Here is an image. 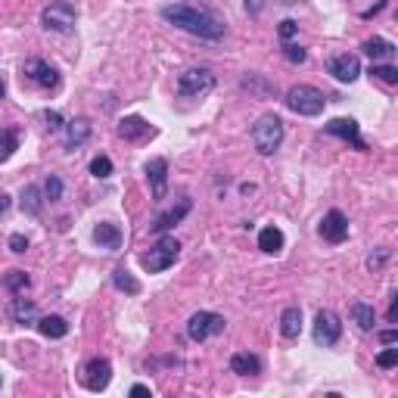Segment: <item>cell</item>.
<instances>
[{
    "instance_id": "6da1fadb",
    "label": "cell",
    "mask_w": 398,
    "mask_h": 398,
    "mask_svg": "<svg viewBox=\"0 0 398 398\" xmlns=\"http://www.w3.org/2000/svg\"><path fill=\"white\" fill-rule=\"evenodd\" d=\"M162 19L177 29L190 31L196 38H205V41H221L224 35V25L221 19H215L212 13L199 10L196 3H171V6H162Z\"/></svg>"
},
{
    "instance_id": "7a4b0ae2",
    "label": "cell",
    "mask_w": 398,
    "mask_h": 398,
    "mask_svg": "<svg viewBox=\"0 0 398 398\" xmlns=\"http://www.w3.org/2000/svg\"><path fill=\"white\" fill-rule=\"evenodd\" d=\"M283 103H287V109L296 112V116L315 118V116H321V112H324V106H327V97H324L317 88H311V84H296V88L287 90Z\"/></svg>"
},
{
    "instance_id": "3957f363",
    "label": "cell",
    "mask_w": 398,
    "mask_h": 398,
    "mask_svg": "<svg viewBox=\"0 0 398 398\" xmlns=\"http://www.w3.org/2000/svg\"><path fill=\"white\" fill-rule=\"evenodd\" d=\"M252 143H255V150L262 152V156H274V152L280 150V143H283V122H280V116L268 112V116L258 118V122L252 125Z\"/></svg>"
},
{
    "instance_id": "277c9868",
    "label": "cell",
    "mask_w": 398,
    "mask_h": 398,
    "mask_svg": "<svg viewBox=\"0 0 398 398\" xmlns=\"http://www.w3.org/2000/svg\"><path fill=\"white\" fill-rule=\"evenodd\" d=\"M177 255H181V243H177L175 237H162V240L141 258V264L147 274H159V271L171 268V264L177 262Z\"/></svg>"
},
{
    "instance_id": "5b68a950",
    "label": "cell",
    "mask_w": 398,
    "mask_h": 398,
    "mask_svg": "<svg viewBox=\"0 0 398 398\" xmlns=\"http://www.w3.org/2000/svg\"><path fill=\"white\" fill-rule=\"evenodd\" d=\"M224 327H228V321L221 315H215V311H196L187 321V336L193 342H205L209 336L224 333Z\"/></svg>"
},
{
    "instance_id": "8992f818",
    "label": "cell",
    "mask_w": 398,
    "mask_h": 398,
    "mask_svg": "<svg viewBox=\"0 0 398 398\" xmlns=\"http://www.w3.org/2000/svg\"><path fill=\"white\" fill-rule=\"evenodd\" d=\"M75 19H78V10L69 0H56V3L44 6V13H41L44 29H50V31H72L75 29Z\"/></svg>"
},
{
    "instance_id": "52a82bcc",
    "label": "cell",
    "mask_w": 398,
    "mask_h": 398,
    "mask_svg": "<svg viewBox=\"0 0 398 398\" xmlns=\"http://www.w3.org/2000/svg\"><path fill=\"white\" fill-rule=\"evenodd\" d=\"M340 336H342L340 315H336V311H330V308L317 311V317H315V342H317V346L330 349V346H336V342H340Z\"/></svg>"
},
{
    "instance_id": "ba28073f",
    "label": "cell",
    "mask_w": 398,
    "mask_h": 398,
    "mask_svg": "<svg viewBox=\"0 0 398 398\" xmlns=\"http://www.w3.org/2000/svg\"><path fill=\"white\" fill-rule=\"evenodd\" d=\"M215 88V75L212 69H187L177 78V94L181 97H202Z\"/></svg>"
},
{
    "instance_id": "9c48e42d",
    "label": "cell",
    "mask_w": 398,
    "mask_h": 398,
    "mask_svg": "<svg viewBox=\"0 0 398 398\" xmlns=\"http://www.w3.org/2000/svg\"><path fill=\"white\" fill-rule=\"evenodd\" d=\"M22 75L29 78L31 84H38V88H44V90L59 88V72L53 69V65L44 63V59H25V65H22Z\"/></svg>"
},
{
    "instance_id": "30bf717a",
    "label": "cell",
    "mask_w": 398,
    "mask_h": 398,
    "mask_svg": "<svg viewBox=\"0 0 398 398\" xmlns=\"http://www.w3.org/2000/svg\"><path fill=\"white\" fill-rule=\"evenodd\" d=\"M327 72L336 78V81L351 84V81H358V75H361V59H358L355 53H340V56H330L327 59Z\"/></svg>"
},
{
    "instance_id": "8fae6325",
    "label": "cell",
    "mask_w": 398,
    "mask_h": 398,
    "mask_svg": "<svg viewBox=\"0 0 398 398\" xmlns=\"http://www.w3.org/2000/svg\"><path fill=\"white\" fill-rule=\"evenodd\" d=\"M81 380H84V386H88L90 392H103V389L109 386V380H112V364L106 361V358H94V361H88Z\"/></svg>"
},
{
    "instance_id": "7c38bea8",
    "label": "cell",
    "mask_w": 398,
    "mask_h": 398,
    "mask_svg": "<svg viewBox=\"0 0 398 398\" xmlns=\"http://www.w3.org/2000/svg\"><path fill=\"white\" fill-rule=\"evenodd\" d=\"M321 237L327 243H342L349 237V218L342 215L340 209L327 212V215H324V221H321Z\"/></svg>"
},
{
    "instance_id": "4fadbf2b",
    "label": "cell",
    "mask_w": 398,
    "mask_h": 398,
    "mask_svg": "<svg viewBox=\"0 0 398 398\" xmlns=\"http://www.w3.org/2000/svg\"><path fill=\"white\" fill-rule=\"evenodd\" d=\"M143 171H147L152 199H165V190H168V162H165V159H150V162L143 165Z\"/></svg>"
},
{
    "instance_id": "5bb4252c",
    "label": "cell",
    "mask_w": 398,
    "mask_h": 398,
    "mask_svg": "<svg viewBox=\"0 0 398 398\" xmlns=\"http://www.w3.org/2000/svg\"><path fill=\"white\" fill-rule=\"evenodd\" d=\"M324 131L333 137H342V141H349L355 150H367L361 141V131H358V122L355 118H333V122L324 125Z\"/></svg>"
},
{
    "instance_id": "9a60e30c",
    "label": "cell",
    "mask_w": 398,
    "mask_h": 398,
    "mask_svg": "<svg viewBox=\"0 0 398 398\" xmlns=\"http://www.w3.org/2000/svg\"><path fill=\"white\" fill-rule=\"evenodd\" d=\"M116 131H118V137H122V141H143V137L152 134L150 122H143L141 116H125L122 122L116 125Z\"/></svg>"
},
{
    "instance_id": "2e32d148",
    "label": "cell",
    "mask_w": 398,
    "mask_h": 398,
    "mask_svg": "<svg viewBox=\"0 0 398 398\" xmlns=\"http://www.w3.org/2000/svg\"><path fill=\"white\" fill-rule=\"evenodd\" d=\"M187 212H190V199H181V202H177V205H171V209H165L162 215H159L156 221L150 224V228L156 230V234H165V230H171V228H175V224H181Z\"/></svg>"
},
{
    "instance_id": "e0dca14e",
    "label": "cell",
    "mask_w": 398,
    "mask_h": 398,
    "mask_svg": "<svg viewBox=\"0 0 398 398\" xmlns=\"http://www.w3.org/2000/svg\"><path fill=\"white\" fill-rule=\"evenodd\" d=\"M88 137H90L88 118H72V122H65V134H63L65 150H78L81 143H88Z\"/></svg>"
},
{
    "instance_id": "ac0fdd59",
    "label": "cell",
    "mask_w": 398,
    "mask_h": 398,
    "mask_svg": "<svg viewBox=\"0 0 398 398\" xmlns=\"http://www.w3.org/2000/svg\"><path fill=\"white\" fill-rule=\"evenodd\" d=\"M230 370L237 376H255V374H262V358L252 355V351H237L230 358Z\"/></svg>"
},
{
    "instance_id": "d6986e66",
    "label": "cell",
    "mask_w": 398,
    "mask_h": 398,
    "mask_svg": "<svg viewBox=\"0 0 398 398\" xmlns=\"http://www.w3.org/2000/svg\"><path fill=\"white\" fill-rule=\"evenodd\" d=\"M361 50L367 53L374 63H389V59L395 56V44L386 41V38H370V41L361 44Z\"/></svg>"
},
{
    "instance_id": "ffe728a7",
    "label": "cell",
    "mask_w": 398,
    "mask_h": 398,
    "mask_svg": "<svg viewBox=\"0 0 398 398\" xmlns=\"http://www.w3.org/2000/svg\"><path fill=\"white\" fill-rule=\"evenodd\" d=\"M94 243L100 249H109V252H116L118 246H122V230L116 228V224H97L94 228Z\"/></svg>"
},
{
    "instance_id": "44dd1931",
    "label": "cell",
    "mask_w": 398,
    "mask_h": 398,
    "mask_svg": "<svg viewBox=\"0 0 398 398\" xmlns=\"http://www.w3.org/2000/svg\"><path fill=\"white\" fill-rule=\"evenodd\" d=\"M38 330H41V336H47V340H63V336L69 333V324L59 315H47V317H38Z\"/></svg>"
},
{
    "instance_id": "7402d4cb",
    "label": "cell",
    "mask_w": 398,
    "mask_h": 398,
    "mask_svg": "<svg viewBox=\"0 0 398 398\" xmlns=\"http://www.w3.org/2000/svg\"><path fill=\"white\" fill-rule=\"evenodd\" d=\"M349 315H351V321H355L358 327L364 330V333H370V330H374V324H376V311H374V305H367V302H351Z\"/></svg>"
},
{
    "instance_id": "603a6c76",
    "label": "cell",
    "mask_w": 398,
    "mask_h": 398,
    "mask_svg": "<svg viewBox=\"0 0 398 398\" xmlns=\"http://www.w3.org/2000/svg\"><path fill=\"white\" fill-rule=\"evenodd\" d=\"M13 321L16 324H38V305L31 298H13V308H10Z\"/></svg>"
},
{
    "instance_id": "cb8c5ba5",
    "label": "cell",
    "mask_w": 398,
    "mask_h": 398,
    "mask_svg": "<svg viewBox=\"0 0 398 398\" xmlns=\"http://www.w3.org/2000/svg\"><path fill=\"white\" fill-rule=\"evenodd\" d=\"M258 249L268 252V255H277L283 249V230L280 228H264L258 234Z\"/></svg>"
},
{
    "instance_id": "d4e9b609",
    "label": "cell",
    "mask_w": 398,
    "mask_h": 398,
    "mask_svg": "<svg viewBox=\"0 0 398 398\" xmlns=\"http://www.w3.org/2000/svg\"><path fill=\"white\" fill-rule=\"evenodd\" d=\"M280 333L287 336V340H296L298 333H302V311L298 308H287L280 315Z\"/></svg>"
},
{
    "instance_id": "484cf974",
    "label": "cell",
    "mask_w": 398,
    "mask_h": 398,
    "mask_svg": "<svg viewBox=\"0 0 398 398\" xmlns=\"http://www.w3.org/2000/svg\"><path fill=\"white\" fill-rule=\"evenodd\" d=\"M112 283H116V289H122V293H128V296L141 293V283L131 277L128 268H116V271H112Z\"/></svg>"
},
{
    "instance_id": "4316f807",
    "label": "cell",
    "mask_w": 398,
    "mask_h": 398,
    "mask_svg": "<svg viewBox=\"0 0 398 398\" xmlns=\"http://www.w3.org/2000/svg\"><path fill=\"white\" fill-rule=\"evenodd\" d=\"M19 150V134L13 128L0 131V162H10V156Z\"/></svg>"
},
{
    "instance_id": "83f0119b",
    "label": "cell",
    "mask_w": 398,
    "mask_h": 398,
    "mask_svg": "<svg viewBox=\"0 0 398 398\" xmlns=\"http://www.w3.org/2000/svg\"><path fill=\"white\" fill-rule=\"evenodd\" d=\"M370 78H376V81H383V84H398V69L392 63H374L370 65Z\"/></svg>"
},
{
    "instance_id": "f1b7e54d",
    "label": "cell",
    "mask_w": 398,
    "mask_h": 398,
    "mask_svg": "<svg viewBox=\"0 0 398 398\" xmlns=\"http://www.w3.org/2000/svg\"><path fill=\"white\" fill-rule=\"evenodd\" d=\"M29 274H25V271H10V274L3 277V287L10 289V293H25V289H29Z\"/></svg>"
},
{
    "instance_id": "f546056e",
    "label": "cell",
    "mask_w": 398,
    "mask_h": 398,
    "mask_svg": "<svg viewBox=\"0 0 398 398\" xmlns=\"http://www.w3.org/2000/svg\"><path fill=\"white\" fill-rule=\"evenodd\" d=\"M22 212H29V215H38V212H41V190L38 187L22 190Z\"/></svg>"
},
{
    "instance_id": "4dcf8cb0",
    "label": "cell",
    "mask_w": 398,
    "mask_h": 398,
    "mask_svg": "<svg viewBox=\"0 0 398 398\" xmlns=\"http://www.w3.org/2000/svg\"><path fill=\"white\" fill-rule=\"evenodd\" d=\"M90 175L100 177V181L109 177L112 175V159L109 156H94V159H90Z\"/></svg>"
},
{
    "instance_id": "1f68e13d",
    "label": "cell",
    "mask_w": 398,
    "mask_h": 398,
    "mask_svg": "<svg viewBox=\"0 0 398 398\" xmlns=\"http://www.w3.org/2000/svg\"><path fill=\"white\" fill-rule=\"evenodd\" d=\"M44 196H47L50 202L63 199V177H59V175H50L47 181H44Z\"/></svg>"
},
{
    "instance_id": "d6a6232c",
    "label": "cell",
    "mask_w": 398,
    "mask_h": 398,
    "mask_svg": "<svg viewBox=\"0 0 398 398\" xmlns=\"http://www.w3.org/2000/svg\"><path fill=\"white\" fill-rule=\"evenodd\" d=\"M386 262H389V249H376V252H370L367 255V268L370 271H380Z\"/></svg>"
},
{
    "instance_id": "836d02e7",
    "label": "cell",
    "mask_w": 398,
    "mask_h": 398,
    "mask_svg": "<svg viewBox=\"0 0 398 398\" xmlns=\"http://www.w3.org/2000/svg\"><path fill=\"white\" fill-rule=\"evenodd\" d=\"M395 364H398V349H386V351H380V358H376V367H383V370L395 367Z\"/></svg>"
},
{
    "instance_id": "e575fe53",
    "label": "cell",
    "mask_w": 398,
    "mask_h": 398,
    "mask_svg": "<svg viewBox=\"0 0 398 398\" xmlns=\"http://www.w3.org/2000/svg\"><path fill=\"white\" fill-rule=\"evenodd\" d=\"M283 56H287V63H305V59H308V53H305L302 47H296V44H287V47H283Z\"/></svg>"
},
{
    "instance_id": "d590c367",
    "label": "cell",
    "mask_w": 398,
    "mask_h": 398,
    "mask_svg": "<svg viewBox=\"0 0 398 398\" xmlns=\"http://www.w3.org/2000/svg\"><path fill=\"white\" fill-rule=\"evenodd\" d=\"M243 88H249V90H258V94H274V88H271V84H264L262 78L258 75H249L246 81H243Z\"/></svg>"
},
{
    "instance_id": "8d00e7d4",
    "label": "cell",
    "mask_w": 398,
    "mask_h": 398,
    "mask_svg": "<svg viewBox=\"0 0 398 398\" xmlns=\"http://www.w3.org/2000/svg\"><path fill=\"white\" fill-rule=\"evenodd\" d=\"M296 31H298V22H293V19H283V22H280V41L296 38Z\"/></svg>"
},
{
    "instance_id": "74e56055",
    "label": "cell",
    "mask_w": 398,
    "mask_h": 398,
    "mask_svg": "<svg viewBox=\"0 0 398 398\" xmlns=\"http://www.w3.org/2000/svg\"><path fill=\"white\" fill-rule=\"evenodd\" d=\"M44 122H47V128L50 131H59V128H63V116H59V112H44Z\"/></svg>"
},
{
    "instance_id": "f35d334b",
    "label": "cell",
    "mask_w": 398,
    "mask_h": 398,
    "mask_svg": "<svg viewBox=\"0 0 398 398\" xmlns=\"http://www.w3.org/2000/svg\"><path fill=\"white\" fill-rule=\"evenodd\" d=\"M10 249L13 252H25V249H29V240H25L22 234H13L10 237Z\"/></svg>"
},
{
    "instance_id": "ab89813d",
    "label": "cell",
    "mask_w": 398,
    "mask_h": 398,
    "mask_svg": "<svg viewBox=\"0 0 398 398\" xmlns=\"http://www.w3.org/2000/svg\"><path fill=\"white\" fill-rule=\"evenodd\" d=\"M246 10L252 13V16H258V13L264 10V0H246Z\"/></svg>"
},
{
    "instance_id": "60d3db41",
    "label": "cell",
    "mask_w": 398,
    "mask_h": 398,
    "mask_svg": "<svg viewBox=\"0 0 398 398\" xmlns=\"http://www.w3.org/2000/svg\"><path fill=\"white\" fill-rule=\"evenodd\" d=\"M380 342L392 346V342H398V333H395V330H383V333H380Z\"/></svg>"
},
{
    "instance_id": "b9f144b4",
    "label": "cell",
    "mask_w": 398,
    "mask_h": 398,
    "mask_svg": "<svg viewBox=\"0 0 398 398\" xmlns=\"http://www.w3.org/2000/svg\"><path fill=\"white\" fill-rule=\"evenodd\" d=\"M398 321V296H392V302H389V324Z\"/></svg>"
},
{
    "instance_id": "7bdbcfd3",
    "label": "cell",
    "mask_w": 398,
    "mask_h": 398,
    "mask_svg": "<svg viewBox=\"0 0 398 398\" xmlns=\"http://www.w3.org/2000/svg\"><path fill=\"white\" fill-rule=\"evenodd\" d=\"M131 395H150V386H131Z\"/></svg>"
},
{
    "instance_id": "ee69618b",
    "label": "cell",
    "mask_w": 398,
    "mask_h": 398,
    "mask_svg": "<svg viewBox=\"0 0 398 398\" xmlns=\"http://www.w3.org/2000/svg\"><path fill=\"white\" fill-rule=\"evenodd\" d=\"M6 209H10V196H6V193H0V215H3Z\"/></svg>"
},
{
    "instance_id": "f6af8a7d",
    "label": "cell",
    "mask_w": 398,
    "mask_h": 398,
    "mask_svg": "<svg viewBox=\"0 0 398 398\" xmlns=\"http://www.w3.org/2000/svg\"><path fill=\"white\" fill-rule=\"evenodd\" d=\"M6 97V84H3V78H0V100Z\"/></svg>"
}]
</instances>
